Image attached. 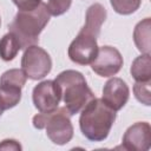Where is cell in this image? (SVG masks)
<instances>
[{
  "instance_id": "cell-1",
  "label": "cell",
  "mask_w": 151,
  "mask_h": 151,
  "mask_svg": "<svg viewBox=\"0 0 151 151\" xmlns=\"http://www.w3.org/2000/svg\"><path fill=\"white\" fill-rule=\"evenodd\" d=\"M80 112L79 126L81 133L91 142L106 139L116 120V111L101 99L94 98Z\"/></svg>"
},
{
  "instance_id": "cell-2",
  "label": "cell",
  "mask_w": 151,
  "mask_h": 151,
  "mask_svg": "<svg viewBox=\"0 0 151 151\" xmlns=\"http://www.w3.org/2000/svg\"><path fill=\"white\" fill-rule=\"evenodd\" d=\"M50 12L45 2H40L34 9L18 11L9 25V32L13 33L20 42L21 48L37 45L39 34L50 21Z\"/></svg>"
},
{
  "instance_id": "cell-3",
  "label": "cell",
  "mask_w": 151,
  "mask_h": 151,
  "mask_svg": "<svg viewBox=\"0 0 151 151\" xmlns=\"http://www.w3.org/2000/svg\"><path fill=\"white\" fill-rule=\"evenodd\" d=\"M54 83L58 85L61 99L71 116L79 113L92 99L96 98L92 90L87 86L83 73L76 70L63 71L55 77Z\"/></svg>"
},
{
  "instance_id": "cell-4",
  "label": "cell",
  "mask_w": 151,
  "mask_h": 151,
  "mask_svg": "<svg viewBox=\"0 0 151 151\" xmlns=\"http://www.w3.org/2000/svg\"><path fill=\"white\" fill-rule=\"evenodd\" d=\"M70 117L71 114L65 106H58L53 111L35 114L33 117V126L39 130L45 129L52 143L65 145L73 137V125Z\"/></svg>"
},
{
  "instance_id": "cell-5",
  "label": "cell",
  "mask_w": 151,
  "mask_h": 151,
  "mask_svg": "<svg viewBox=\"0 0 151 151\" xmlns=\"http://www.w3.org/2000/svg\"><path fill=\"white\" fill-rule=\"evenodd\" d=\"M52 68L50 54L38 45H31L25 48L21 58V70L27 78L40 80L45 78Z\"/></svg>"
},
{
  "instance_id": "cell-6",
  "label": "cell",
  "mask_w": 151,
  "mask_h": 151,
  "mask_svg": "<svg viewBox=\"0 0 151 151\" xmlns=\"http://www.w3.org/2000/svg\"><path fill=\"white\" fill-rule=\"evenodd\" d=\"M98 52L97 37L91 32L81 28L78 35L68 46L70 59L79 65H87L93 61Z\"/></svg>"
},
{
  "instance_id": "cell-7",
  "label": "cell",
  "mask_w": 151,
  "mask_h": 151,
  "mask_svg": "<svg viewBox=\"0 0 151 151\" xmlns=\"http://www.w3.org/2000/svg\"><path fill=\"white\" fill-rule=\"evenodd\" d=\"M123 63V57L116 47L101 46L98 47L97 55L91 63V68L100 77H112L120 71Z\"/></svg>"
},
{
  "instance_id": "cell-8",
  "label": "cell",
  "mask_w": 151,
  "mask_h": 151,
  "mask_svg": "<svg viewBox=\"0 0 151 151\" xmlns=\"http://www.w3.org/2000/svg\"><path fill=\"white\" fill-rule=\"evenodd\" d=\"M32 99L39 112H50L59 106L61 93L54 80H44L34 86Z\"/></svg>"
},
{
  "instance_id": "cell-9",
  "label": "cell",
  "mask_w": 151,
  "mask_h": 151,
  "mask_svg": "<svg viewBox=\"0 0 151 151\" xmlns=\"http://www.w3.org/2000/svg\"><path fill=\"white\" fill-rule=\"evenodd\" d=\"M151 145V126L146 122L131 125L123 136V146L132 151H146Z\"/></svg>"
},
{
  "instance_id": "cell-10",
  "label": "cell",
  "mask_w": 151,
  "mask_h": 151,
  "mask_svg": "<svg viewBox=\"0 0 151 151\" xmlns=\"http://www.w3.org/2000/svg\"><path fill=\"white\" fill-rule=\"evenodd\" d=\"M130 97V90L126 83L120 78L109 79L103 87L101 100L112 110L119 111L127 103Z\"/></svg>"
},
{
  "instance_id": "cell-11",
  "label": "cell",
  "mask_w": 151,
  "mask_h": 151,
  "mask_svg": "<svg viewBox=\"0 0 151 151\" xmlns=\"http://www.w3.org/2000/svg\"><path fill=\"white\" fill-rule=\"evenodd\" d=\"M106 15H107V13H106V9L104 8L103 5H100V4L91 5L86 11L85 25L83 28L91 32L92 34H94L98 38L100 34L101 26L106 19Z\"/></svg>"
},
{
  "instance_id": "cell-12",
  "label": "cell",
  "mask_w": 151,
  "mask_h": 151,
  "mask_svg": "<svg viewBox=\"0 0 151 151\" xmlns=\"http://www.w3.org/2000/svg\"><path fill=\"white\" fill-rule=\"evenodd\" d=\"M150 28H151V21L150 18H145L144 20L139 21L133 31V41L137 46V48L142 53H149L150 54Z\"/></svg>"
},
{
  "instance_id": "cell-13",
  "label": "cell",
  "mask_w": 151,
  "mask_h": 151,
  "mask_svg": "<svg viewBox=\"0 0 151 151\" xmlns=\"http://www.w3.org/2000/svg\"><path fill=\"white\" fill-rule=\"evenodd\" d=\"M131 76L136 81H147L151 80V58L149 53H143L137 57L130 68Z\"/></svg>"
},
{
  "instance_id": "cell-14",
  "label": "cell",
  "mask_w": 151,
  "mask_h": 151,
  "mask_svg": "<svg viewBox=\"0 0 151 151\" xmlns=\"http://www.w3.org/2000/svg\"><path fill=\"white\" fill-rule=\"evenodd\" d=\"M21 50L20 42L13 33H7L0 39V58L5 61L13 60Z\"/></svg>"
},
{
  "instance_id": "cell-15",
  "label": "cell",
  "mask_w": 151,
  "mask_h": 151,
  "mask_svg": "<svg viewBox=\"0 0 151 151\" xmlns=\"http://www.w3.org/2000/svg\"><path fill=\"white\" fill-rule=\"evenodd\" d=\"M20 99H21V88L0 85V107L4 111L17 106Z\"/></svg>"
},
{
  "instance_id": "cell-16",
  "label": "cell",
  "mask_w": 151,
  "mask_h": 151,
  "mask_svg": "<svg viewBox=\"0 0 151 151\" xmlns=\"http://www.w3.org/2000/svg\"><path fill=\"white\" fill-rule=\"evenodd\" d=\"M27 77L22 70L19 68H11L4 72L0 77V85L1 86H13L22 88L26 84Z\"/></svg>"
},
{
  "instance_id": "cell-17",
  "label": "cell",
  "mask_w": 151,
  "mask_h": 151,
  "mask_svg": "<svg viewBox=\"0 0 151 151\" xmlns=\"http://www.w3.org/2000/svg\"><path fill=\"white\" fill-rule=\"evenodd\" d=\"M110 2L118 14L129 15L139 8L142 0H110Z\"/></svg>"
},
{
  "instance_id": "cell-18",
  "label": "cell",
  "mask_w": 151,
  "mask_h": 151,
  "mask_svg": "<svg viewBox=\"0 0 151 151\" xmlns=\"http://www.w3.org/2000/svg\"><path fill=\"white\" fill-rule=\"evenodd\" d=\"M150 84L151 80L147 81H136L133 85V93L138 101L149 106L151 105V94H150Z\"/></svg>"
},
{
  "instance_id": "cell-19",
  "label": "cell",
  "mask_w": 151,
  "mask_h": 151,
  "mask_svg": "<svg viewBox=\"0 0 151 151\" xmlns=\"http://www.w3.org/2000/svg\"><path fill=\"white\" fill-rule=\"evenodd\" d=\"M71 4H72V0H48L47 9L51 15L59 17L68 11V8L71 7Z\"/></svg>"
},
{
  "instance_id": "cell-20",
  "label": "cell",
  "mask_w": 151,
  "mask_h": 151,
  "mask_svg": "<svg viewBox=\"0 0 151 151\" xmlns=\"http://www.w3.org/2000/svg\"><path fill=\"white\" fill-rule=\"evenodd\" d=\"M14 5L20 9V11H31L34 9L41 0H12Z\"/></svg>"
},
{
  "instance_id": "cell-21",
  "label": "cell",
  "mask_w": 151,
  "mask_h": 151,
  "mask_svg": "<svg viewBox=\"0 0 151 151\" xmlns=\"http://www.w3.org/2000/svg\"><path fill=\"white\" fill-rule=\"evenodd\" d=\"M0 149H5V150H8V149L9 150H21V146L14 139H5L0 144Z\"/></svg>"
},
{
  "instance_id": "cell-22",
  "label": "cell",
  "mask_w": 151,
  "mask_h": 151,
  "mask_svg": "<svg viewBox=\"0 0 151 151\" xmlns=\"http://www.w3.org/2000/svg\"><path fill=\"white\" fill-rule=\"evenodd\" d=\"M2 112H4V110H2V109H1V107H0V116H1V114H2Z\"/></svg>"
},
{
  "instance_id": "cell-23",
  "label": "cell",
  "mask_w": 151,
  "mask_h": 151,
  "mask_svg": "<svg viewBox=\"0 0 151 151\" xmlns=\"http://www.w3.org/2000/svg\"><path fill=\"white\" fill-rule=\"evenodd\" d=\"M0 25H1V19H0Z\"/></svg>"
}]
</instances>
